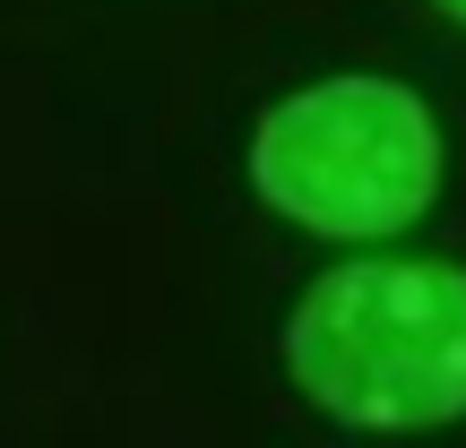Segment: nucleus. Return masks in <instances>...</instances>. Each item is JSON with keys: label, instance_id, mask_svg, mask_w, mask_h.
I'll return each mask as SVG.
<instances>
[{"label": "nucleus", "instance_id": "obj_1", "mask_svg": "<svg viewBox=\"0 0 466 448\" xmlns=\"http://www.w3.org/2000/svg\"><path fill=\"white\" fill-rule=\"evenodd\" d=\"M285 371L346 432L466 423V267L346 259L311 276L285 319Z\"/></svg>", "mask_w": 466, "mask_h": 448}, {"label": "nucleus", "instance_id": "obj_3", "mask_svg": "<svg viewBox=\"0 0 466 448\" xmlns=\"http://www.w3.org/2000/svg\"><path fill=\"white\" fill-rule=\"evenodd\" d=\"M432 9H441V17H458V26H466V0H432Z\"/></svg>", "mask_w": 466, "mask_h": 448}, {"label": "nucleus", "instance_id": "obj_2", "mask_svg": "<svg viewBox=\"0 0 466 448\" xmlns=\"http://www.w3.org/2000/svg\"><path fill=\"white\" fill-rule=\"evenodd\" d=\"M250 190L319 242H398L441 199V121L371 69L294 86L250 130Z\"/></svg>", "mask_w": 466, "mask_h": 448}]
</instances>
